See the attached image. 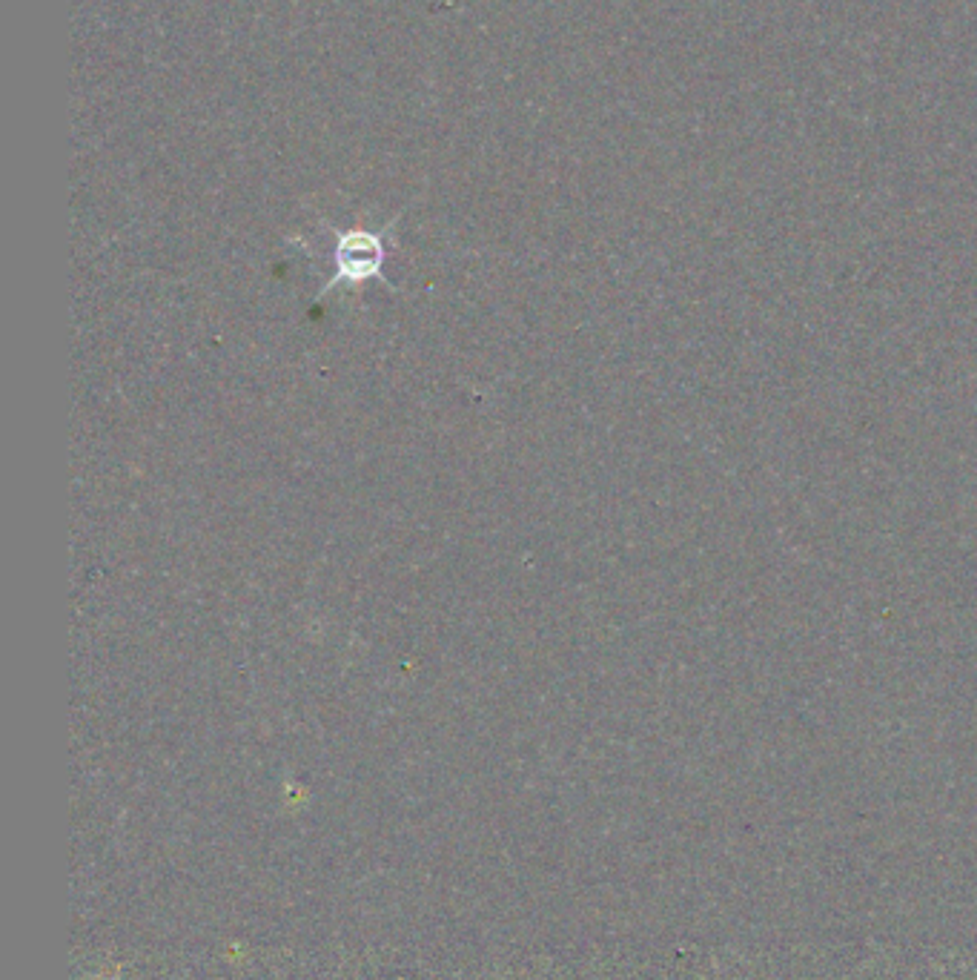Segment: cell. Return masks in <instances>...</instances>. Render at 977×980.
Masks as SVG:
<instances>
[{
	"mask_svg": "<svg viewBox=\"0 0 977 980\" xmlns=\"http://www.w3.org/2000/svg\"><path fill=\"white\" fill-rule=\"evenodd\" d=\"M399 224V215L384 224L382 230H367V227H350V230H339L330 227L333 233V276L327 278V284H321L316 301L330 296L333 290L347 287L353 293H359L367 281H379L382 287H390V278L384 276V264H387V253L393 247V227Z\"/></svg>",
	"mask_w": 977,
	"mask_h": 980,
	"instance_id": "obj_1",
	"label": "cell"
}]
</instances>
